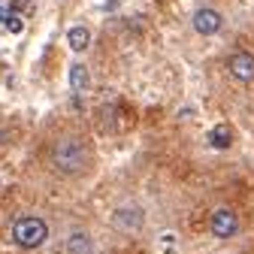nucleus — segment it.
Returning a JSON list of instances; mask_svg holds the SVG:
<instances>
[{"mask_svg": "<svg viewBox=\"0 0 254 254\" xmlns=\"http://www.w3.org/2000/svg\"><path fill=\"white\" fill-rule=\"evenodd\" d=\"M190 21H194V30L200 37H215L218 30L224 27V15H221L218 9H212V6H200Z\"/></svg>", "mask_w": 254, "mask_h": 254, "instance_id": "423d86ee", "label": "nucleus"}, {"mask_svg": "<svg viewBox=\"0 0 254 254\" xmlns=\"http://www.w3.org/2000/svg\"><path fill=\"white\" fill-rule=\"evenodd\" d=\"M49 239V224L40 215H21L12 224V242L18 248H40Z\"/></svg>", "mask_w": 254, "mask_h": 254, "instance_id": "f03ea898", "label": "nucleus"}, {"mask_svg": "<svg viewBox=\"0 0 254 254\" xmlns=\"http://www.w3.org/2000/svg\"><path fill=\"white\" fill-rule=\"evenodd\" d=\"M49 164L55 173L67 176V179H76L82 176L88 167H91V148L82 136L76 133H64L52 142V151H49Z\"/></svg>", "mask_w": 254, "mask_h": 254, "instance_id": "f257e3e1", "label": "nucleus"}, {"mask_svg": "<svg viewBox=\"0 0 254 254\" xmlns=\"http://www.w3.org/2000/svg\"><path fill=\"white\" fill-rule=\"evenodd\" d=\"M67 43H70V49H73V52H85V49L91 46V34H88V27H85V24H73V27L67 30Z\"/></svg>", "mask_w": 254, "mask_h": 254, "instance_id": "1a4fd4ad", "label": "nucleus"}, {"mask_svg": "<svg viewBox=\"0 0 254 254\" xmlns=\"http://www.w3.org/2000/svg\"><path fill=\"white\" fill-rule=\"evenodd\" d=\"M239 227H242L239 224V215L230 206H218L209 215V233L215 239H233V236H239Z\"/></svg>", "mask_w": 254, "mask_h": 254, "instance_id": "20e7f679", "label": "nucleus"}, {"mask_svg": "<svg viewBox=\"0 0 254 254\" xmlns=\"http://www.w3.org/2000/svg\"><path fill=\"white\" fill-rule=\"evenodd\" d=\"M67 254H94V236L82 227L70 230L67 236Z\"/></svg>", "mask_w": 254, "mask_h": 254, "instance_id": "0eeeda50", "label": "nucleus"}, {"mask_svg": "<svg viewBox=\"0 0 254 254\" xmlns=\"http://www.w3.org/2000/svg\"><path fill=\"white\" fill-rule=\"evenodd\" d=\"M112 227L118 233H139L145 227V209L139 203H121V206H115Z\"/></svg>", "mask_w": 254, "mask_h": 254, "instance_id": "7ed1b4c3", "label": "nucleus"}, {"mask_svg": "<svg viewBox=\"0 0 254 254\" xmlns=\"http://www.w3.org/2000/svg\"><path fill=\"white\" fill-rule=\"evenodd\" d=\"M209 142H212V148H230V142H233V130L227 124H218L215 130H212V136H209Z\"/></svg>", "mask_w": 254, "mask_h": 254, "instance_id": "9d476101", "label": "nucleus"}, {"mask_svg": "<svg viewBox=\"0 0 254 254\" xmlns=\"http://www.w3.org/2000/svg\"><path fill=\"white\" fill-rule=\"evenodd\" d=\"M227 73H230L236 82H242V85L254 82V55L245 52V49L233 52V55L227 58Z\"/></svg>", "mask_w": 254, "mask_h": 254, "instance_id": "39448f33", "label": "nucleus"}, {"mask_svg": "<svg viewBox=\"0 0 254 254\" xmlns=\"http://www.w3.org/2000/svg\"><path fill=\"white\" fill-rule=\"evenodd\" d=\"M70 88H73V94H85L88 88H91V73H88V67L85 64H70Z\"/></svg>", "mask_w": 254, "mask_h": 254, "instance_id": "6e6552de", "label": "nucleus"}]
</instances>
